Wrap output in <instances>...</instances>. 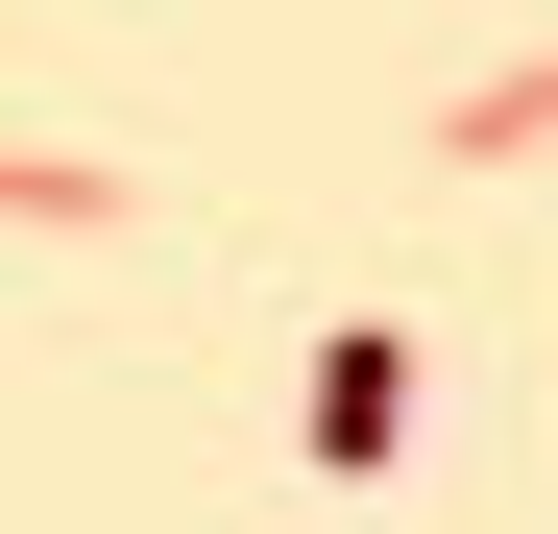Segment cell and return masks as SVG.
<instances>
[{
    "mask_svg": "<svg viewBox=\"0 0 558 534\" xmlns=\"http://www.w3.org/2000/svg\"><path fill=\"white\" fill-rule=\"evenodd\" d=\"M292 413H316V462H389V437H413V340H389V316L316 340V389H292Z\"/></svg>",
    "mask_w": 558,
    "mask_h": 534,
    "instance_id": "6da1fadb",
    "label": "cell"
},
{
    "mask_svg": "<svg viewBox=\"0 0 558 534\" xmlns=\"http://www.w3.org/2000/svg\"><path fill=\"white\" fill-rule=\"evenodd\" d=\"M0 219H122V170H49V146H0Z\"/></svg>",
    "mask_w": 558,
    "mask_h": 534,
    "instance_id": "7a4b0ae2",
    "label": "cell"
},
{
    "mask_svg": "<svg viewBox=\"0 0 558 534\" xmlns=\"http://www.w3.org/2000/svg\"><path fill=\"white\" fill-rule=\"evenodd\" d=\"M534 122H558V49H534V73H486V98H461V146H534Z\"/></svg>",
    "mask_w": 558,
    "mask_h": 534,
    "instance_id": "3957f363",
    "label": "cell"
}]
</instances>
